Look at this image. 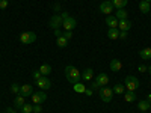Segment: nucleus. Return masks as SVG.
Here are the masks:
<instances>
[{"mask_svg": "<svg viewBox=\"0 0 151 113\" xmlns=\"http://www.w3.org/2000/svg\"><path fill=\"white\" fill-rule=\"evenodd\" d=\"M65 77H67V80H68L71 84H76V83H79V82H80L82 75H80L79 69L76 68V67L68 65V67L65 68Z\"/></svg>", "mask_w": 151, "mask_h": 113, "instance_id": "obj_1", "label": "nucleus"}, {"mask_svg": "<svg viewBox=\"0 0 151 113\" xmlns=\"http://www.w3.org/2000/svg\"><path fill=\"white\" fill-rule=\"evenodd\" d=\"M109 83V75L106 72H100L97 77H95V82L92 83V89H98V87H104L106 84Z\"/></svg>", "mask_w": 151, "mask_h": 113, "instance_id": "obj_2", "label": "nucleus"}, {"mask_svg": "<svg viewBox=\"0 0 151 113\" xmlns=\"http://www.w3.org/2000/svg\"><path fill=\"white\" fill-rule=\"evenodd\" d=\"M124 86H125V91L134 92L137 87H139V80L136 77H133V75H129V77H125V80H124Z\"/></svg>", "mask_w": 151, "mask_h": 113, "instance_id": "obj_3", "label": "nucleus"}, {"mask_svg": "<svg viewBox=\"0 0 151 113\" xmlns=\"http://www.w3.org/2000/svg\"><path fill=\"white\" fill-rule=\"evenodd\" d=\"M112 97H113V89L106 87V86L100 89V98H101V101L109 103V101H112Z\"/></svg>", "mask_w": 151, "mask_h": 113, "instance_id": "obj_4", "label": "nucleus"}, {"mask_svg": "<svg viewBox=\"0 0 151 113\" xmlns=\"http://www.w3.org/2000/svg\"><path fill=\"white\" fill-rule=\"evenodd\" d=\"M20 41L23 44H32V42L36 41V33H33V32H23L20 35Z\"/></svg>", "mask_w": 151, "mask_h": 113, "instance_id": "obj_5", "label": "nucleus"}, {"mask_svg": "<svg viewBox=\"0 0 151 113\" xmlns=\"http://www.w3.org/2000/svg\"><path fill=\"white\" fill-rule=\"evenodd\" d=\"M35 83H36V86L40 87V89H42V91H47V89H50V87H52V82H50V79L47 77V75H42V77H41L40 80H36Z\"/></svg>", "mask_w": 151, "mask_h": 113, "instance_id": "obj_6", "label": "nucleus"}, {"mask_svg": "<svg viewBox=\"0 0 151 113\" xmlns=\"http://www.w3.org/2000/svg\"><path fill=\"white\" fill-rule=\"evenodd\" d=\"M62 23H64V20H62L60 15H53L52 18H50V21H48V26L52 27L53 30H56V29L62 27Z\"/></svg>", "mask_w": 151, "mask_h": 113, "instance_id": "obj_7", "label": "nucleus"}, {"mask_svg": "<svg viewBox=\"0 0 151 113\" xmlns=\"http://www.w3.org/2000/svg\"><path fill=\"white\" fill-rule=\"evenodd\" d=\"M115 9L112 5V2H109V0H104L103 3H100V12L101 14H106V15H112V11Z\"/></svg>", "mask_w": 151, "mask_h": 113, "instance_id": "obj_8", "label": "nucleus"}, {"mask_svg": "<svg viewBox=\"0 0 151 113\" xmlns=\"http://www.w3.org/2000/svg\"><path fill=\"white\" fill-rule=\"evenodd\" d=\"M47 99V95H45V92H33L32 94V103L33 104H42L44 101Z\"/></svg>", "mask_w": 151, "mask_h": 113, "instance_id": "obj_9", "label": "nucleus"}, {"mask_svg": "<svg viewBox=\"0 0 151 113\" xmlns=\"http://www.w3.org/2000/svg\"><path fill=\"white\" fill-rule=\"evenodd\" d=\"M62 26H64L65 30H73L76 26H77V21H76V18H73V17L68 15V17L64 20V23H62Z\"/></svg>", "mask_w": 151, "mask_h": 113, "instance_id": "obj_10", "label": "nucleus"}, {"mask_svg": "<svg viewBox=\"0 0 151 113\" xmlns=\"http://www.w3.org/2000/svg\"><path fill=\"white\" fill-rule=\"evenodd\" d=\"M32 94H33V87L30 84H23L20 87V95H23L24 98H26V97H32Z\"/></svg>", "mask_w": 151, "mask_h": 113, "instance_id": "obj_11", "label": "nucleus"}, {"mask_svg": "<svg viewBox=\"0 0 151 113\" xmlns=\"http://www.w3.org/2000/svg\"><path fill=\"white\" fill-rule=\"evenodd\" d=\"M118 29L122 30V32H129V30L132 29V21H129V18H127V20H119Z\"/></svg>", "mask_w": 151, "mask_h": 113, "instance_id": "obj_12", "label": "nucleus"}, {"mask_svg": "<svg viewBox=\"0 0 151 113\" xmlns=\"http://www.w3.org/2000/svg\"><path fill=\"white\" fill-rule=\"evenodd\" d=\"M80 75H82V80L83 82H91L94 79V69L92 68H86Z\"/></svg>", "mask_w": 151, "mask_h": 113, "instance_id": "obj_13", "label": "nucleus"}, {"mask_svg": "<svg viewBox=\"0 0 151 113\" xmlns=\"http://www.w3.org/2000/svg\"><path fill=\"white\" fill-rule=\"evenodd\" d=\"M110 69L113 71V72H118L119 69H122V62L119 60V59H112L110 60Z\"/></svg>", "mask_w": 151, "mask_h": 113, "instance_id": "obj_14", "label": "nucleus"}, {"mask_svg": "<svg viewBox=\"0 0 151 113\" xmlns=\"http://www.w3.org/2000/svg\"><path fill=\"white\" fill-rule=\"evenodd\" d=\"M107 38H109V39H112V41L118 39V38H119V30H118V27H109Z\"/></svg>", "mask_w": 151, "mask_h": 113, "instance_id": "obj_15", "label": "nucleus"}, {"mask_svg": "<svg viewBox=\"0 0 151 113\" xmlns=\"http://www.w3.org/2000/svg\"><path fill=\"white\" fill-rule=\"evenodd\" d=\"M14 104H15V109H20L21 110V107L26 104V99H24V97L23 95H15V98H14Z\"/></svg>", "mask_w": 151, "mask_h": 113, "instance_id": "obj_16", "label": "nucleus"}, {"mask_svg": "<svg viewBox=\"0 0 151 113\" xmlns=\"http://www.w3.org/2000/svg\"><path fill=\"white\" fill-rule=\"evenodd\" d=\"M118 23H119V20H118L115 15H107L106 24H107L109 27H118Z\"/></svg>", "mask_w": 151, "mask_h": 113, "instance_id": "obj_17", "label": "nucleus"}, {"mask_svg": "<svg viewBox=\"0 0 151 113\" xmlns=\"http://www.w3.org/2000/svg\"><path fill=\"white\" fill-rule=\"evenodd\" d=\"M139 57L142 59V60H150L151 59V48H142L141 51H139Z\"/></svg>", "mask_w": 151, "mask_h": 113, "instance_id": "obj_18", "label": "nucleus"}, {"mask_svg": "<svg viewBox=\"0 0 151 113\" xmlns=\"http://www.w3.org/2000/svg\"><path fill=\"white\" fill-rule=\"evenodd\" d=\"M129 0H112V5L115 9H124L125 6H127Z\"/></svg>", "mask_w": 151, "mask_h": 113, "instance_id": "obj_19", "label": "nucleus"}, {"mask_svg": "<svg viewBox=\"0 0 151 113\" xmlns=\"http://www.w3.org/2000/svg\"><path fill=\"white\" fill-rule=\"evenodd\" d=\"M124 99L127 103H133V101H136V94L132 92V91H125L124 92Z\"/></svg>", "mask_w": 151, "mask_h": 113, "instance_id": "obj_20", "label": "nucleus"}, {"mask_svg": "<svg viewBox=\"0 0 151 113\" xmlns=\"http://www.w3.org/2000/svg\"><path fill=\"white\" fill-rule=\"evenodd\" d=\"M40 71H41V74L42 75H48L52 74V65H48V64H42L41 67H40Z\"/></svg>", "mask_w": 151, "mask_h": 113, "instance_id": "obj_21", "label": "nucleus"}, {"mask_svg": "<svg viewBox=\"0 0 151 113\" xmlns=\"http://www.w3.org/2000/svg\"><path fill=\"white\" fill-rule=\"evenodd\" d=\"M150 103L147 101V99H142V101H139V103H137V109H139L141 112H148L150 110Z\"/></svg>", "mask_w": 151, "mask_h": 113, "instance_id": "obj_22", "label": "nucleus"}, {"mask_svg": "<svg viewBox=\"0 0 151 113\" xmlns=\"http://www.w3.org/2000/svg\"><path fill=\"white\" fill-rule=\"evenodd\" d=\"M73 89H74V92H77V94H85V91H86V86L83 84V83H76V84H73Z\"/></svg>", "mask_w": 151, "mask_h": 113, "instance_id": "obj_23", "label": "nucleus"}, {"mask_svg": "<svg viewBox=\"0 0 151 113\" xmlns=\"http://www.w3.org/2000/svg\"><path fill=\"white\" fill-rule=\"evenodd\" d=\"M139 9H141V12H142V14H148V12H150V9H151V6H150V3H148V2L142 0V2L139 3Z\"/></svg>", "mask_w": 151, "mask_h": 113, "instance_id": "obj_24", "label": "nucleus"}, {"mask_svg": "<svg viewBox=\"0 0 151 113\" xmlns=\"http://www.w3.org/2000/svg\"><path fill=\"white\" fill-rule=\"evenodd\" d=\"M56 44H58V47H59V48H65V47L68 45V39H65L64 35H62V36L56 38Z\"/></svg>", "mask_w": 151, "mask_h": 113, "instance_id": "obj_25", "label": "nucleus"}, {"mask_svg": "<svg viewBox=\"0 0 151 113\" xmlns=\"http://www.w3.org/2000/svg\"><path fill=\"white\" fill-rule=\"evenodd\" d=\"M118 20H127L129 14H127V11L125 9H116V15H115Z\"/></svg>", "mask_w": 151, "mask_h": 113, "instance_id": "obj_26", "label": "nucleus"}, {"mask_svg": "<svg viewBox=\"0 0 151 113\" xmlns=\"http://www.w3.org/2000/svg\"><path fill=\"white\" fill-rule=\"evenodd\" d=\"M125 92V86L121 84V83H116L113 86V94H124Z\"/></svg>", "mask_w": 151, "mask_h": 113, "instance_id": "obj_27", "label": "nucleus"}, {"mask_svg": "<svg viewBox=\"0 0 151 113\" xmlns=\"http://www.w3.org/2000/svg\"><path fill=\"white\" fill-rule=\"evenodd\" d=\"M21 112L23 113H33V104H24L23 107H21Z\"/></svg>", "mask_w": 151, "mask_h": 113, "instance_id": "obj_28", "label": "nucleus"}, {"mask_svg": "<svg viewBox=\"0 0 151 113\" xmlns=\"http://www.w3.org/2000/svg\"><path fill=\"white\" fill-rule=\"evenodd\" d=\"M20 87H21L20 84H17V83H12V86H11V92L18 95V94H20Z\"/></svg>", "mask_w": 151, "mask_h": 113, "instance_id": "obj_29", "label": "nucleus"}, {"mask_svg": "<svg viewBox=\"0 0 151 113\" xmlns=\"http://www.w3.org/2000/svg\"><path fill=\"white\" fill-rule=\"evenodd\" d=\"M32 77H33V80L36 82V80H40V79L42 77V74H41V71H40V69H35V71L32 72Z\"/></svg>", "mask_w": 151, "mask_h": 113, "instance_id": "obj_30", "label": "nucleus"}, {"mask_svg": "<svg viewBox=\"0 0 151 113\" xmlns=\"http://www.w3.org/2000/svg\"><path fill=\"white\" fill-rule=\"evenodd\" d=\"M62 35H64V38H65V39H71V38H73V30H65L64 33H62Z\"/></svg>", "mask_w": 151, "mask_h": 113, "instance_id": "obj_31", "label": "nucleus"}, {"mask_svg": "<svg viewBox=\"0 0 151 113\" xmlns=\"http://www.w3.org/2000/svg\"><path fill=\"white\" fill-rule=\"evenodd\" d=\"M41 112H42L41 104H33V113H41Z\"/></svg>", "mask_w": 151, "mask_h": 113, "instance_id": "obj_32", "label": "nucleus"}, {"mask_svg": "<svg viewBox=\"0 0 151 113\" xmlns=\"http://www.w3.org/2000/svg\"><path fill=\"white\" fill-rule=\"evenodd\" d=\"M8 5H9L8 0H0V9H6Z\"/></svg>", "mask_w": 151, "mask_h": 113, "instance_id": "obj_33", "label": "nucleus"}, {"mask_svg": "<svg viewBox=\"0 0 151 113\" xmlns=\"http://www.w3.org/2000/svg\"><path fill=\"white\" fill-rule=\"evenodd\" d=\"M147 69H148V67H145V65H139V67H137V71H139V72H147Z\"/></svg>", "mask_w": 151, "mask_h": 113, "instance_id": "obj_34", "label": "nucleus"}, {"mask_svg": "<svg viewBox=\"0 0 151 113\" xmlns=\"http://www.w3.org/2000/svg\"><path fill=\"white\" fill-rule=\"evenodd\" d=\"M125 38H127V32L119 30V39H125Z\"/></svg>", "mask_w": 151, "mask_h": 113, "instance_id": "obj_35", "label": "nucleus"}, {"mask_svg": "<svg viewBox=\"0 0 151 113\" xmlns=\"http://www.w3.org/2000/svg\"><path fill=\"white\" fill-rule=\"evenodd\" d=\"M55 36H56V38L62 36V32H60V29H56V30H55Z\"/></svg>", "mask_w": 151, "mask_h": 113, "instance_id": "obj_36", "label": "nucleus"}, {"mask_svg": "<svg viewBox=\"0 0 151 113\" xmlns=\"http://www.w3.org/2000/svg\"><path fill=\"white\" fill-rule=\"evenodd\" d=\"M6 113H17V110H15V109H11V107H8V109H6Z\"/></svg>", "mask_w": 151, "mask_h": 113, "instance_id": "obj_37", "label": "nucleus"}, {"mask_svg": "<svg viewBox=\"0 0 151 113\" xmlns=\"http://www.w3.org/2000/svg\"><path fill=\"white\" fill-rule=\"evenodd\" d=\"M85 94H86L88 97H91V95H92V89H86V91H85Z\"/></svg>", "mask_w": 151, "mask_h": 113, "instance_id": "obj_38", "label": "nucleus"}, {"mask_svg": "<svg viewBox=\"0 0 151 113\" xmlns=\"http://www.w3.org/2000/svg\"><path fill=\"white\" fill-rule=\"evenodd\" d=\"M147 101L151 104V94H148V95H147Z\"/></svg>", "mask_w": 151, "mask_h": 113, "instance_id": "obj_39", "label": "nucleus"}, {"mask_svg": "<svg viewBox=\"0 0 151 113\" xmlns=\"http://www.w3.org/2000/svg\"><path fill=\"white\" fill-rule=\"evenodd\" d=\"M147 71H148V74L151 75V67H148V69H147Z\"/></svg>", "mask_w": 151, "mask_h": 113, "instance_id": "obj_40", "label": "nucleus"}, {"mask_svg": "<svg viewBox=\"0 0 151 113\" xmlns=\"http://www.w3.org/2000/svg\"><path fill=\"white\" fill-rule=\"evenodd\" d=\"M145 2H148V3H150V2H151V0H145Z\"/></svg>", "mask_w": 151, "mask_h": 113, "instance_id": "obj_41", "label": "nucleus"}, {"mask_svg": "<svg viewBox=\"0 0 151 113\" xmlns=\"http://www.w3.org/2000/svg\"><path fill=\"white\" fill-rule=\"evenodd\" d=\"M150 112H151V106H150Z\"/></svg>", "mask_w": 151, "mask_h": 113, "instance_id": "obj_42", "label": "nucleus"}, {"mask_svg": "<svg viewBox=\"0 0 151 113\" xmlns=\"http://www.w3.org/2000/svg\"><path fill=\"white\" fill-rule=\"evenodd\" d=\"M109 2H112V0H109Z\"/></svg>", "mask_w": 151, "mask_h": 113, "instance_id": "obj_43", "label": "nucleus"}]
</instances>
